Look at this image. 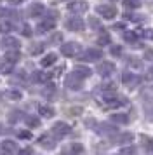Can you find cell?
<instances>
[{"label": "cell", "instance_id": "6da1fadb", "mask_svg": "<svg viewBox=\"0 0 153 155\" xmlns=\"http://www.w3.org/2000/svg\"><path fill=\"white\" fill-rule=\"evenodd\" d=\"M103 58V51L101 49H87L83 51L82 54H80V61H85V63H94L97 59H101Z\"/></svg>", "mask_w": 153, "mask_h": 155}, {"label": "cell", "instance_id": "7a4b0ae2", "mask_svg": "<svg viewBox=\"0 0 153 155\" xmlns=\"http://www.w3.org/2000/svg\"><path fill=\"white\" fill-rule=\"evenodd\" d=\"M80 51H82V47H80V44H76V42H68V44H63L61 45V54L66 58L78 56Z\"/></svg>", "mask_w": 153, "mask_h": 155}, {"label": "cell", "instance_id": "3957f363", "mask_svg": "<svg viewBox=\"0 0 153 155\" xmlns=\"http://www.w3.org/2000/svg\"><path fill=\"white\" fill-rule=\"evenodd\" d=\"M96 11H97V14L101 16V18H104V19H113L115 16H117V7L115 5H97L96 7Z\"/></svg>", "mask_w": 153, "mask_h": 155}, {"label": "cell", "instance_id": "277c9868", "mask_svg": "<svg viewBox=\"0 0 153 155\" xmlns=\"http://www.w3.org/2000/svg\"><path fill=\"white\" fill-rule=\"evenodd\" d=\"M70 131H71V127L66 122H56L54 126H52V134H54L56 138H64V136L70 134Z\"/></svg>", "mask_w": 153, "mask_h": 155}, {"label": "cell", "instance_id": "5b68a950", "mask_svg": "<svg viewBox=\"0 0 153 155\" xmlns=\"http://www.w3.org/2000/svg\"><path fill=\"white\" fill-rule=\"evenodd\" d=\"M115 64L111 63V61H103V63L97 64V73L101 75V77H110L111 73H115Z\"/></svg>", "mask_w": 153, "mask_h": 155}, {"label": "cell", "instance_id": "8992f818", "mask_svg": "<svg viewBox=\"0 0 153 155\" xmlns=\"http://www.w3.org/2000/svg\"><path fill=\"white\" fill-rule=\"evenodd\" d=\"M56 26V19H54V12L50 14V18H47V19H44V21L37 26V30H38V33H47V31H52Z\"/></svg>", "mask_w": 153, "mask_h": 155}, {"label": "cell", "instance_id": "52a82bcc", "mask_svg": "<svg viewBox=\"0 0 153 155\" xmlns=\"http://www.w3.org/2000/svg\"><path fill=\"white\" fill-rule=\"evenodd\" d=\"M66 28L70 31H82L85 28V23H83L82 18H70L68 21H66Z\"/></svg>", "mask_w": 153, "mask_h": 155}, {"label": "cell", "instance_id": "ba28073f", "mask_svg": "<svg viewBox=\"0 0 153 155\" xmlns=\"http://www.w3.org/2000/svg\"><path fill=\"white\" fill-rule=\"evenodd\" d=\"M122 82H124L125 85H129V89H134V87L141 82V78L136 77L131 71H124V73H122Z\"/></svg>", "mask_w": 153, "mask_h": 155}, {"label": "cell", "instance_id": "9c48e42d", "mask_svg": "<svg viewBox=\"0 0 153 155\" xmlns=\"http://www.w3.org/2000/svg\"><path fill=\"white\" fill-rule=\"evenodd\" d=\"M87 9H89V5H87L85 2H82V0H75V2H70V4H68V11H71V12H76V14L85 12Z\"/></svg>", "mask_w": 153, "mask_h": 155}, {"label": "cell", "instance_id": "30bf717a", "mask_svg": "<svg viewBox=\"0 0 153 155\" xmlns=\"http://www.w3.org/2000/svg\"><path fill=\"white\" fill-rule=\"evenodd\" d=\"M75 77H78L80 80H83V78H89L90 75H92V70L90 68H87V66H82V64H78V66H75L73 68V71H71Z\"/></svg>", "mask_w": 153, "mask_h": 155}, {"label": "cell", "instance_id": "8fae6325", "mask_svg": "<svg viewBox=\"0 0 153 155\" xmlns=\"http://www.w3.org/2000/svg\"><path fill=\"white\" fill-rule=\"evenodd\" d=\"M44 11H45V7H44L42 4H38V2H35V4H31V5L28 7V16H30V18H40V16L44 14Z\"/></svg>", "mask_w": 153, "mask_h": 155}, {"label": "cell", "instance_id": "7c38bea8", "mask_svg": "<svg viewBox=\"0 0 153 155\" xmlns=\"http://www.w3.org/2000/svg\"><path fill=\"white\" fill-rule=\"evenodd\" d=\"M2 45H4V49H19V38H16V37H5L4 40H2Z\"/></svg>", "mask_w": 153, "mask_h": 155}, {"label": "cell", "instance_id": "4fadbf2b", "mask_svg": "<svg viewBox=\"0 0 153 155\" xmlns=\"http://www.w3.org/2000/svg\"><path fill=\"white\" fill-rule=\"evenodd\" d=\"M0 148H2L4 153H14V152H18V145L12 140H4L0 143Z\"/></svg>", "mask_w": 153, "mask_h": 155}, {"label": "cell", "instance_id": "5bb4252c", "mask_svg": "<svg viewBox=\"0 0 153 155\" xmlns=\"http://www.w3.org/2000/svg\"><path fill=\"white\" fill-rule=\"evenodd\" d=\"M66 85H68L70 89L76 91V89H80V87H82V80H80L78 77H75L73 73H70V77L66 78Z\"/></svg>", "mask_w": 153, "mask_h": 155}, {"label": "cell", "instance_id": "9a60e30c", "mask_svg": "<svg viewBox=\"0 0 153 155\" xmlns=\"http://www.w3.org/2000/svg\"><path fill=\"white\" fill-rule=\"evenodd\" d=\"M134 140V134L132 133H122V134H117V136H113V143H131Z\"/></svg>", "mask_w": 153, "mask_h": 155}, {"label": "cell", "instance_id": "2e32d148", "mask_svg": "<svg viewBox=\"0 0 153 155\" xmlns=\"http://www.w3.org/2000/svg\"><path fill=\"white\" fill-rule=\"evenodd\" d=\"M5 61H11V63H18L19 61V49H9L5 52V58H4Z\"/></svg>", "mask_w": 153, "mask_h": 155}, {"label": "cell", "instance_id": "e0dca14e", "mask_svg": "<svg viewBox=\"0 0 153 155\" xmlns=\"http://www.w3.org/2000/svg\"><path fill=\"white\" fill-rule=\"evenodd\" d=\"M124 38H125V42L134 44V47H141V45L138 44V33H136V31H125Z\"/></svg>", "mask_w": 153, "mask_h": 155}, {"label": "cell", "instance_id": "ac0fdd59", "mask_svg": "<svg viewBox=\"0 0 153 155\" xmlns=\"http://www.w3.org/2000/svg\"><path fill=\"white\" fill-rule=\"evenodd\" d=\"M141 141H143V147H145L146 152H150V153H153V138L151 136H141Z\"/></svg>", "mask_w": 153, "mask_h": 155}, {"label": "cell", "instance_id": "d6986e66", "mask_svg": "<svg viewBox=\"0 0 153 155\" xmlns=\"http://www.w3.org/2000/svg\"><path fill=\"white\" fill-rule=\"evenodd\" d=\"M56 59H57V58H56V54H52V52H50V54H45V56L42 58L40 64H42V66H50V64L56 63Z\"/></svg>", "mask_w": 153, "mask_h": 155}, {"label": "cell", "instance_id": "ffe728a7", "mask_svg": "<svg viewBox=\"0 0 153 155\" xmlns=\"http://www.w3.org/2000/svg\"><path fill=\"white\" fill-rule=\"evenodd\" d=\"M111 122H115V124H127L129 117L125 113H115V115H111Z\"/></svg>", "mask_w": 153, "mask_h": 155}, {"label": "cell", "instance_id": "44dd1931", "mask_svg": "<svg viewBox=\"0 0 153 155\" xmlns=\"http://www.w3.org/2000/svg\"><path fill=\"white\" fill-rule=\"evenodd\" d=\"M40 145L45 148H54V141L50 140V136H47V134H44V136H40Z\"/></svg>", "mask_w": 153, "mask_h": 155}, {"label": "cell", "instance_id": "7402d4cb", "mask_svg": "<svg viewBox=\"0 0 153 155\" xmlns=\"http://www.w3.org/2000/svg\"><path fill=\"white\" fill-rule=\"evenodd\" d=\"M12 70H14V63H11V61L0 63V73H11Z\"/></svg>", "mask_w": 153, "mask_h": 155}, {"label": "cell", "instance_id": "603a6c76", "mask_svg": "<svg viewBox=\"0 0 153 155\" xmlns=\"http://www.w3.org/2000/svg\"><path fill=\"white\" fill-rule=\"evenodd\" d=\"M97 133H104V134H110V133H115L117 131V127L110 126V124H101L99 126V129H96Z\"/></svg>", "mask_w": 153, "mask_h": 155}, {"label": "cell", "instance_id": "cb8c5ba5", "mask_svg": "<svg viewBox=\"0 0 153 155\" xmlns=\"http://www.w3.org/2000/svg\"><path fill=\"white\" fill-rule=\"evenodd\" d=\"M38 112H40V115H44L45 119H50V117L54 115V110H52L50 106H40V108H38Z\"/></svg>", "mask_w": 153, "mask_h": 155}, {"label": "cell", "instance_id": "d4e9b609", "mask_svg": "<svg viewBox=\"0 0 153 155\" xmlns=\"http://www.w3.org/2000/svg\"><path fill=\"white\" fill-rule=\"evenodd\" d=\"M110 44H111V37L108 33H103L97 38V45H110Z\"/></svg>", "mask_w": 153, "mask_h": 155}, {"label": "cell", "instance_id": "484cf974", "mask_svg": "<svg viewBox=\"0 0 153 155\" xmlns=\"http://www.w3.org/2000/svg\"><path fill=\"white\" fill-rule=\"evenodd\" d=\"M42 52H44V45H42V44H33V45L30 47V54H33V56L42 54Z\"/></svg>", "mask_w": 153, "mask_h": 155}, {"label": "cell", "instance_id": "4316f807", "mask_svg": "<svg viewBox=\"0 0 153 155\" xmlns=\"http://www.w3.org/2000/svg\"><path fill=\"white\" fill-rule=\"evenodd\" d=\"M124 5L127 9H138L141 5V0H124Z\"/></svg>", "mask_w": 153, "mask_h": 155}, {"label": "cell", "instance_id": "83f0119b", "mask_svg": "<svg viewBox=\"0 0 153 155\" xmlns=\"http://www.w3.org/2000/svg\"><path fill=\"white\" fill-rule=\"evenodd\" d=\"M12 30V23H9V21H5V19H0V31H11Z\"/></svg>", "mask_w": 153, "mask_h": 155}, {"label": "cell", "instance_id": "f1b7e54d", "mask_svg": "<svg viewBox=\"0 0 153 155\" xmlns=\"http://www.w3.org/2000/svg\"><path fill=\"white\" fill-rule=\"evenodd\" d=\"M50 77H52L50 73H42V71H35V78H37V80H40V82H45V80H49Z\"/></svg>", "mask_w": 153, "mask_h": 155}, {"label": "cell", "instance_id": "f546056e", "mask_svg": "<svg viewBox=\"0 0 153 155\" xmlns=\"http://www.w3.org/2000/svg\"><path fill=\"white\" fill-rule=\"evenodd\" d=\"M124 18L127 19V21H141L145 16H138V14H131V12H125Z\"/></svg>", "mask_w": 153, "mask_h": 155}, {"label": "cell", "instance_id": "4dcf8cb0", "mask_svg": "<svg viewBox=\"0 0 153 155\" xmlns=\"http://www.w3.org/2000/svg\"><path fill=\"white\" fill-rule=\"evenodd\" d=\"M70 152H71V153H83V145H80V143H73L71 148H70Z\"/></svg>", "mask_w": 153, "mask_h": 155}, {"label": "cell", "instance_id": "1f68e13d", "mask_svg": "<svg viewBox=\"0 0 153 155\" xmlns=\"http://www.w3.org/2000/svg\"><path fill=\"white\" fill-rule=\"evenodd\" d=\"M143 98L153 101V87H145L143 89Z\"/></svg>", "mask_w": 153, "mask_h": 155}, {"label": "cell", "instance_id": "d6a6232c", "mask_svg": "<svg viewBox=\"0 0 153 155\" xmlns=\"http://www.w3.org/2000/svg\"><path fill=\"white\" fill-rule=\"evenodd\" d=\"M26 124H28V127H37L38 124H40V120L38 119H35V117H26Z\"/></svg>", "mask_w": 153, "mask_h": 155}, {"label": "cell", "instance_id": "836d02e7", "mask_svg": "<svg viewBox=\"0 0 153 155\" xmlns=\"http://www.w3.org/2000/svg\"><path fill=\"white\" fill-rule=\"evenodd\" d=\"M127 64L129 66H134V68H139L141 66V61H139L138 58H127Z\"/></svg>", "mask_w": 153, "mask_h": 155}, {"label": "cell", "instance_id": "e575fe53", "mask_svg": "<svg viewBox=\"0 0 153 155\" xmlns=\"http://www.w3.org/2000/svg\"><path fill=\"white\" fill-rule=\"evenodd\" d=\"M136 152H138V148L136 147H124L122 148V150H120V153H136Z\"/></svg>", "mask_w": 153, "mask_h": 155}, {"label": "cell", "instance_id": "d590c367", "mask_svg": "<svg viewBox=\"0 0 153 155\" xmlns=\"http://www.w3.org/2000/svg\"><path fill=\"white\" fill-rule=\"evenodd\" d=\"M7 96H9L11 99H21V92L19 91H14V89H12V91L7 92Z\"/></svg>", "mask_w": 153, "mask_h": 155}, {"label": "cell", "instance_id": "8d00e7d4", "mask_svg": "<svg viewBox=\"0 0 153 155\" xmlns=\"http://www.w3.org/2000/svg\"><path fill=\"white\" fill-rule=\"evenodd\" d=\"M122 54V47L120 45H111V56H120Z\"/></svg>", "mask_w": 153, "mask_h": 155}, {"label": "cell", "instance_id": "74e56055", "mask_svg": "<svg viewBox=\"0 0 153 155\" xmlns=\"http://www.w3.org/2000/svg\"><path fill=\"white\" fill-rule=\"evenodd\" d=\"M21 33L24 37H31V28L28 26V25H23V28H21Z\"/></svg>", "mask_w": 153, "mask_h": 155}, {"label": "cell", "instance_id": "f35d334b", "mask_svg": "<svg viewBox=\"0 0 153 155\" xmlns=\"http://www.w3.org/2000/svg\"><path fill=\"white\" fill-rule=\"evenodd\" d=\"M18 136H19V138H23V140H31V133H30V131H19V133H18Z\"/></svg>", "mask_w": 153, "mask_h": 155}, {"label": "cell", "instance_id": "ab89813d", "mask_svg": "<svg viewBox=\"0 0 153 155\" xmlns=\"http://www.w3.org/2000/svg\"><path fill=\"white\" fill-rule=\"evenodd\" d=\"M139 35H143L145 38H153V30H145V31H141Z\"/></svg>", "mask_w": 153, "mask_h": 155}, {"label": "cell", "instance_id": "60d3db41", "mask_svg": "<svg viewBox=\"0 0 153 155\" xmlns=\"http://www.w3.org/2000/svg\"><path fill=\"white\" fill-rule=\"evenodd\" d=\"M19 115H21L19 112H12L11 117H9V120H11V122H18V120H19Z\"/></svg>", "mask_w": 153, "mask_h": 155}, {"label": "cell", "instance_id": "b9f144b4", "mask_svg": "<svg viewBox=\"0 0 153 155\" xmlns=\"http://www.w3.org/2000/svg\"><path fill=\"white\" fill-rule=\"evenodd\" d=\"M89 23H90V26H92V28H101V25H99V21H97L96 18H90Z\"/></svg>", "mask_w": 153, "mask_h": 155}, {"label": "cell", "instance_id": "7bdbcfd3", "mask_svg": "<svg viewBox=\"0 0 153 155\" xmlns=\"http://www.w3.org/2000/svg\"><path fill=\"white\" fill-rule=\"evenodd\" d=\"M145 59H148V61H153V51L151 49H148L145 52Z\"/></svg>", "mask_w": 153, "mask_h": 155}, {"label": "cell", "instance_id": "ee69618b", "mask_svg": "<svg viewBox=\"0 0 153 155\" xmlns=\"http://www.w3.org/2000/svg\"><path fill=\"white\" fill-rule=\"evenodd\" d=\"M146 115H148L150 120H153V106H148V108H146Z\"/></svg>", "mask_w": 153, "mask_h": 155}, {"label": "cell", "instance_id": "f6af8a7d", "mask_svg": "<svg viewBox=\"0 0 153 155\" xmlns=\"http://www.w3.org/2000/svg\"><path fill=\"white\" fill-rule=\"evenodd\" d=\"M61 38H63L61 33H56V35L50 37V40H52V42H61Z\"/></svg>", "mask_w": 153, "mask_h": 155}, {"label": "cell", "instance_id": "bcb514c9", "mask_svg": "<svg viewBox=\"0 0 153 155\" xmlns=\"http://www.w3.org/2000/svg\"><path fill=\"white\" fill-rule=\"evenodd\" d=\"M19 153H23V155H26V153H33V148H23Z\"/></svg>", "mask_w": 153, "mask_h": 155}, {"label": "cell", "instance_id": "7dc6e473", "mask_svg": "<svg viewBox=\"0 0 153 155\" xmlns=\"http://www.w3.org/2000/svg\"><path fill=\"white\" fill-rule=\"evenodd\" d=\"M7 2H9V4H14V5H18V4H23L24 0H7Z\"/></svg>", "mask_w": 153, "mask_h": 155}, {"label": "cell", "instance_id": "c3c4849f", "mask_svg": "<svg viewBox=\"0 0 153 155\" xmlns=\"http://www.w3.org/2000/svg\"><path fill=\"white\" fill-rule=\"evenodd\" d=\"M146 78H153V66L148 70V73H146Z\"/></svg>", "mask_w": 153, "mask_h": 155}, {"label": "cell", "instance_id": "681fc988", "mask_svg": "<svg viewBox=\"0 0 153 155\" xmlns=\"http://www.w3.org/2000/svg\"><path fill=\"white\" fill-rule=\"evenodd\" d=\"M113 28H115V30H124V25H115Z\"/></svg>", "mask_w": 153, "mask_h": 155}, {"label": "cell", "instance_id": "f907efd6", "mask_svg": "<svg viewBox=\"0 0 153 155\" xmlns=\"http://www.w3.org/2000/svg\"><path fill=\"white\" fill-rule=\"evenodd\" d=\"M113 2H115V0H113Z\"/></svg>", "mask_w": 153, "mask_h": 155}]
</instances>
